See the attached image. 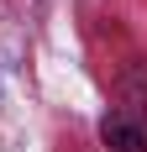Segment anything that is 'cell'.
<instances>
[{"instance_id":"1","label":"cell","mask_w":147,"mask_h":152,"mask_svg":"<svg viewBox=\"0 0 147 152\" xmlns=\"http://www.w3.org/2000/svg\"><path fill=\"white\" fill-rule=\"evenodd\" d=\"M100 142L110 152H147V126L137 115H126V110H110L100 121Z\"/></svg>"}]
</instances>
